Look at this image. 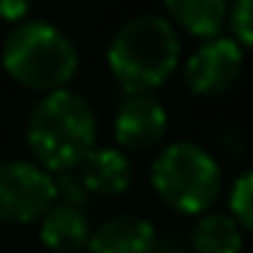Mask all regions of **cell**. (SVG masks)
<instances>
[{
    "instance_id": "9c48e42d",
    "label": "cell",
    "mask_w": 253,
    "mask_h": 253,
    "mask_svg": "<svg viewBox=\"0 0 253 253\" xmlns=\"http://www.w3.org/2000/svg\"><path fill=\"white\" fill-rule=\"evenodd\" d=\"M158 232L140 214H116L89 232V253H155Z\"/></svg>"
},
{
    "instance_id": "5b68a950",
    "label": "cell",
    "mask_w": 253,
    "mask_h": 253,
    "mask_svg": "<svg viewBox=\"0 0 253 253\" xmlns=\"http://www.w3.org/2000/svg\"><path fill=\"white\" fill-rule=\"evenodd\" d=\"M134 182V164L119 146H92L75 167L54 173L57 200L84 206L89 197H119Z\"/></svg>"
},
{
    "instance_id": "8992f818",
    "label": "cell",
    "mask_w": 253,
    "mask_h": 253,
    "mask_svg": "<svg viewBox=\"0 0 253 253\" xmlns=\"http://www.w3.org/2000/svg\"><path fill=\"white\" fill-rule=\"evenodd\" d=\"M57 200L54 173L36 161H0V223H33Z\"/></svg>"
},
{
    "instance_id": "4fadbf2b",
    "label": "cell",
    "mask_w": 253,
    "mask_h": 253,
    "mask_svg": "<svg viewBox=\"0 0 253 253\" xmlns=\"http://www.w3.org/2000/svg\"><path fill=\"white\" fill-rule=\"evenodd\" d=\"M229 217L241 226V232L253 235V170H244L229 188Z\"/></svg>"
},
{
    "instance_id": "9a60e30c",
    "label": "cell",
    "mask_w": 253,
    "mask_h": 253,
    "mask_svg": "<svg viewBox=\"0 0 253 253\" xmlns=\"http://www.w3.org/2000/svg\"><path fill=\"white\" fill-rule=\"evenodd\" d=\"M30 3L33 0H0V21H9V24L24 21L30 12Z\"/></svg>"
},
{
    "instance_id": "7a4b0ae2",
    "label": "cell",
    "mask_w": 253,
    "mask_h": 253,
    "mask_svg": "<svg viewBox=\"0 0 253 253\" xmlns=\"http://www.w3.org/2000/svg\"><path fill=\"white\" fill-rule=\"evenodd\" d=\"M98 122L89 101L72 89L45 92L27 116V149L39 167L60 173L95 146Z\"/></svg>"
},
{
    "instance_id": "6da1fadb",
    "label": "cell",
    "mask_w": 253,
    "mask_h": 253,
    "mask_svg": "<svg viewBox=\"0 0 253 253\" xmlns=\"http://www.w3.org/2000/svg\"><path fill=\"white\" fill-rule=\"evenodd\" d=\"M182 63L179 30L161 15H134L110 39L107 69L125 92H155Z\"/></svg>"
},
{
    "instance_id": "ba28073f",
    "label": "cell",
    "mask_w": 253,
    "mask_h": 253,
    "mask_svg": "<svg viewBox=\"0 0 253 253\" xmlns=\"http://www.w3.org/2000/svg\"><path fill=\"white\" fill-rule=\"evenodd\" d=\"M167 122V110L152 92H131L113 116V137L122 152H149L164 140Z\"/></svg>"
},
{
    "instance_id": "8fae6325",
    "label": "cell",
    "mask_w": 253,
    "mask_h": 253,
    "mask_svg": "<svg viewBox=\"0 0 253 253\" xmlns=\"http://www.w3.org/2000/svg\"><path fill=\"white\" fill-rule=\"evenodd\" d=\"M167 21L197 39H211L223 30L229 3L226 0H164Z\"/></svg>"
},
{
    "instance_id": "277c9868",
    "label": "cell",
    "mask_w": 253,
    "mask_h": 253,
    "mask_svg": "<svg viewBox=\"0 0 253 253\" xmlns=\"http://www.w3.org/2000/svg\"><path fill=\"white\" fill-rule=\"evenodd\" d=\"M155 194L179 214H206L220 197L223 173L217 158L191 140H176L158 152L149 170Z\"/></svg>"
},
{
    "instance_id": "7c38bea8",
    "label": "cell",
    "mask_w": 253,
    "mask_h": 253,
    "mask_svg": "<svg viewBox=\"0 0 253 253\" xmlns=\"http://www.w3.org/2000/svg\"><path fill=\"white\" fill-rule=\"evenodd\" d=\"M241 247H244V232L229 214L206 211L191 229L194 253H241Z\"/></svg>"
},
{
    "instance_id": "52a82bcc",
    "label": "cell",
    "mask_w": 253,
    "mask_h": 253,
    "mask_svg": "<svg viewBox=\"0 0 253 253\" xmlns=\"http://www.w3.org/2000/svg\"><path fill=\"white\" fill-rule=\"evenodd\" d=\"M241 69H244V48L235 39L217 33L211 39H203V45L185 60L182 78L191 95L217 98L226 89H232V84L241 78Z\"/></svg>"
},
{
    "instance_id": "30bf717a",
    "label": "cell",
    "mask_w": 253,
    "mask_h": 253,
    "mask_svg": "<svg viewBox=\"0 0 253 253\" xmlns=\"http://www.w3.org/2000/svg\"><path fill=\"white\" fill-rule=\"evenodd\" d=\"M89 217L84 206L54 200V206L39 217V238L54 253H78L89 241Z\"/></svg>"
},
{
    "instance_id": "3957f363",
    "label": "cell",
    "mask_w": 253,
    "mask_h": 253,
    "mask_svg": "<svg viewBox=\"0 0 253 253\" xmlns=\"http://www.w3.org/2000/svg\"><path fill=\"white\" fill-rule=\"evenodd\" d=\"M6 75L33 92L66 89L78 72V51L72 39L48 21H18L0 51Z\"/></svg>"
},
{
    "instance_id": "5bb4252c",
    "label": "cell",
    "mask_w": 253,
    "mask_h": 253,
    "mask_svg": "<svg viewBox=\"0 0 253 253\" xmlns=\"http://www.w3.org/2000/svg\"><path fill=\"white\" fill-rule=\"evenodd\" d=\"M226 18H229V27H232V39L241 48L253 51V0H232Z\"/></svg>"
}]
</instances>
